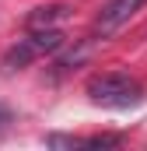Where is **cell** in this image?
Masks as SVG:
<instances>
[{"instance_id": "6da1fadb", "label": "cell", "mask_w": 147, "mask_h": 151, "mask_svg": "<svg viewBox=\"0 0 147 151\" xmlns=\"http://www.w3.org/2000/svg\"><path fill=\"white\" fill-rule=\"evenodd\" d=\"M88 99L102 109H130V106H140L144 102V84L130 74H95L88 81Z\"/></svg>"}, {"instance_id": "7a4b0ae2", "label": "cell", "mask_w": 147, "mask_h": 151, "mask_svg": "<svg viewBox=\"0 0 147 151\" xmlns=\"http://www.w3.org/2000/svg\"><path fill=\"white\" fill-rule=\"evenodd\" d=\"M147 0H109L102 11H98V18H95V35L98 39H112L116 32H123L126 25H130V18L144 7Z\"/></svg>"}, {"instance_id": "3957f363", "label": "cell", "mask_w": 147, "mask_h": 151, "mask_svg": "<svg viewBox=\"0 0 147 151\" xmlns=\"http://www.w3.org/2000/svg\"><path fill=\"white\" fill-rule=\"evenodd\" d=\"M42 56V49H39V42L32 35L21 39L18 46H11L7 49V56H4V70H21V67H28L32 60H39Z\"/></svg>"}, {"instance_id": "277c9868", "label": "cell", "mask_w": 147, "mask_h": 151, "mask_svg": "<svg viewBox=\"0 0 147 151\" xmlns=\"http://www.w3.org/2000/svg\"><path fill=\"white\" fill-rule=\"evenodd\" d=\"M63 14H67V11H63V7H56V4H53V7H35V11L25 18V25H28V32H32V28H53Z\"/></svg>"}]
</instances>
